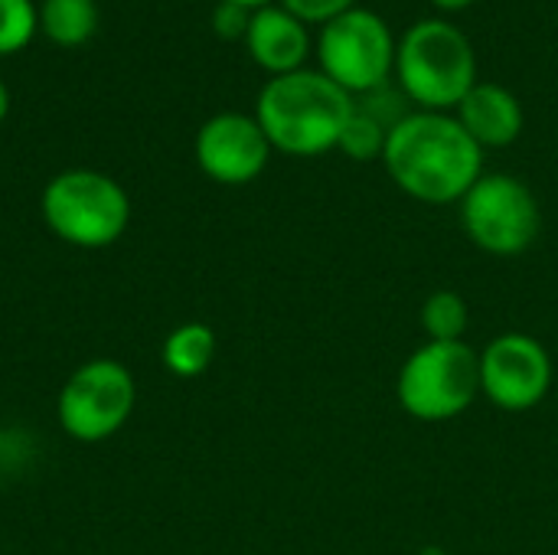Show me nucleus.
<instances>
[{
    "label": "nucleus",
    "instance_id": "1",
    "mask_svg": "<svg viewBox=\"0 0 558 555\" xmlns=\"http://www.w3.org/2000/svg\"><path fill=\"white\" fill-rule=\"evenodd\" d=\"M383 164L412 200L448 206L484 177V147L448 111H409L389 131Z\"/></svg>",
    "mask_w": 558,
    "mask_h": 555
},
{
    "label": "nucleus",
    "instance_id": "2",
    "mask_svg": "<svg viewBox=\"0 0 558 555\" xmlns=\"http://www.w3.org/2000/svg\"><path fill=\"white\" fill-rule=\"evenodd\" d=\"M353 95L314 69L275 75L258 92L255 118L271 150L291 157H320L333 150L353 118Z\"/></svg>",
    "mask_w": 558,
    "mask_h": 555
},
{
    "label": "nucleus",
    "instance_id": "3",
    "mask_svg": "<svg viewBox=\"0 0 558 555\" xmlns=\"http://www.w3.org/2000/svg\"><path fill=\"white\" fill-rule=\"evenodd\" d=\"M396 75L402 95L422 111H448L477 85V56L454 23L422 20L396 46Z\"/></svg>",
    "mask_w": 558,
    "mask_h": 555
},
{
    "label": "nucleus",
    "instance_id": "4",
    "mask_svg": "<svg viewBox=\"0 0 558 555\" xmlns=\"http://www.w3.org/2000/svg\"><path fill=\"white\" fill-rule=\"evenodd\" d=\"M39 213L59 242L75 249H108L128 232L131 200L114 177L78 167L62 170L46 183Z\"/></svg>",
    "mask_w": 558,
    "mask_h": 555
},
{
    "label": "nucleus",
    "instance_id": "5",
    "mask_svg": "<svg viewBox=\"0 0 558 555\" xmlns=\"http://www.w3.org/2000/svg\"><path fill=\"white\" fill-rule=\"evenodd\" d=\"M399 406L418 422H448L481 396V357L464 340L422 343L399 370Z\"/></svg>",
    "mask_w": 558,
    "mask_h": 555
},
{
    "label": "nucleus",
    "instance_id": "6",
    "mask_svg": "<svg viewBox=\"0 0 558 555\" xmlns=\"http://www.w3.org/2000/svg\"><path fill=\"white\" fill-rule=\"evenodd\" d=\"M137 406V383L121 360H88L69 373L56 399L62 432L82 445L118 435Z\"/></svg>",
    "mask_w": 558,
    "mask_h": 555
},
{
    "label": "nucleus",
    "instance_id": "7",
    "mask_svg": "<svg viewBox=\"0 0 558 555\" xmlns=\"http://www.w3.org/2000/svg\"><path fill=\"white\" fill-rule=\"evenodd\" d=\"M461 226L481 252L513 258L539 239L543 213L520 177L484 173L461 200Z\"/></svg>",
    "mask_w": 558,
    "mask_h": 555
},
{
    "label": "nucleus",
    "instance_id": "8",
    "mask_svg": "<svg viewBox=\"0 0 558 555\" xmlns=\"http://www.w3.org/2000/svg\"><path fill=\"white\" fill-rule=\"evenodd\" d=\"M396 36L389 23L363 7L324 23L317 39L320 72L350 95H366L396 72Z\"/></svg>",
    "mask_w": 558,
    "mask_h": 555
},
{
    "label": "nucleus",
    "instance_id": "9",
    "mask_svg": "<svg viewBox=\"0 0 558 555\" xmlns=\"http://www.w3.org/2000/svg\"><path fill=\"white\" fill-rule=\"evenodd\" d=\"M477 357L481 396L504 412H530L553 389V357L530 334H500Z\"/></svg>",
    "mask_w": 558,
    "mask_h": 555
},
{
    "label": "nucleus",
    "instance_id": "10",
    "mask_svg": "<svg viewBox=\"0 0 558 555\" xmlns=\"http://www.w3.org/2000/svg\"><path fill=\"white\" fill-rule=\"evenodd\" d=\"M193 154L209 180L222 186H245L255 177H262V170L268 167L271 144L255 114L222 111L213 114L196 131Z\"/></svg>",
    "mask_w": 558,
    "mask_h": 555
},
{
    "label": "nucleus",
    "instance_id": "11",
    "mask_svg": "<svg viewBox=\"0 0 558 555\" xmlns=\"http://www.w3.org/2000/svg\"><path fill=\"white\" fill-rule=\"evenodd\" d=\"M245 46L252 59L275 79L304 69V59L311 52L307 26L288 13L284 7H262L248 20Z\"/></svg>",
    "mask_w": 558,
    "mask_h": 555
},
{
    "label": "nucleus",
    "instance_id": "12",
    "mask_svg": "<svg viewBox=\"0 0 558 555\" xmlns=\"http://www.w3.org/2000/svg\"><path fill=\"white\" fill-rule=\"evenodd\" d=\"M454 111L481 147H510L523 134V105L507 85L477 82Z\"/></svg>",
    "mask_w": 558,
    "mask_h": 555
},
{
    "label": "nucleus",
    "instance_id": "13",
    "mask_svg": "<svg viewBox=\"0 0 558 555\" xmlns=\"http://www.w3.org/2000/svg\"><path fill=\"white\" fill-rule=\"evenodd\" d=\"M216 350H219L216 330L203 321H186L167 334V340L160 347V360H163V370L170 376L196 379L213 366Z\"/></svg>",
    "mask_w": 558,
    "mask_h": 555
},
{
    "label": "nucleus",
    "instance_id": "14",
    "mask_svg": "<svg viewBox=\"0 0 558 555\" xmlns=\"http://www.w3.org/2000/svg\"><path fill=\"white\" fill-rule=\"evenodd\" d=\"M39 29L56 46H82L98 29V7L95 0H43Z\"/></svg>",
    "mask_w": 558,
    "mask_h": 555
},
{
    "label": "nucleus",
    "instance_id": "15",
    "mask_svg": "<svg viewBox=\"0 0 558 555\" xmlns=\"http://www.w3.org/2000/svg\"><path fill=\"white\" fill-rule=\"evenodd\" d=\"M418 317H422L425 337L435 340V343H458V340H464L468 324H471L468 301L458 291H451V288H441V291L428 294Z\"/></svg>",
    "mask_w": 558,
    "mask_h": 555
},
{
    "label": "nucleus",
    "instance_id": "16",
    "mask_svg": "<svg viewBox=\"0 0 558 555\" xmlns=\"http://www.w3.org/2000/svg\"><path fill=\"white\" fill-rule=\"evenodd\" d=\"M386 141H389V128L379 124L373 114L353 108V118H350V124L343 128V137H340L337 150H343L350 160L369 164V160H383Z\"/></svg>",
    "mask_w": 558,
    "mask_h": 555
},
{
    "label": "nucleus",
    "instance_id": "17",
    "mask_svg": "<svg viewBox=\"0 0 558 555\" xmlns=\"http://www.w3.org/2000/svg\"><path fill=\"white\" fill-rule=\"evenodd\" d=\"M39 26V10L33 0H0V56H13L29 46Z\"/></svg>",
    "mask_w": 558,
    "mask_h": 555
},
{
    "label": "nucleus",
    "instance_id": "18",
    "mask_svg": "<svg viewBox=\"0 0 558 555\" xmlns=\"http://www.w3.org/2000/svg\"><path fill=\"white\" fill-rule=\"evenodd\" d=\"M281 7L288 13H294L301 23H330L337 16H343L347 10L356 7V0H281Z\"/></svg>",
    "mask_w": 558,
    "mask_h": 555
},
{
    "label": "nucleus",
    "instance_id": "19",
    "mask_svg": "<svg viewBox=\"0 0 558 555\" xmlns=\"http://www.w3.org/2000/svg\"><path fill=\"white\" fill-rule=\"evenodd\" d=\"M252 13L255 10H245V7H235V3H219V10H216V29L226 39H232V36H242L245 39Z\"/></svg>",
    "mask_w": 558,
    "mask_h": 555
},
{
    "label": "nucleus",
    "instance_id": "20",
    "mask_svg": "<svg viewBox=\"0 0 558 555\" xmlns=\"http://www.w3.org/2000/svg\"><path fill=\"white\" fill-rule=\"evenodd\" d=\"M438 10H464V7H471L474 0H432Z\"/></svg>",
    "mask_w": 558,
    "mask_h": 555
},
{
    "label": "nucleus",
    "instance_id": "21",
    "mask_svg": "<svg viewBox=\"0 0 558 555\" xmlns=\"http://www.w3.org/2000/svg\"><path fill=\"white\" fill-rule=\"evenodd\" d=\"M219 3H235V7H245V10H262V7H268L271 0H219Z\"/></svg>",
    "mask_w": 558,
    "mask_h": 555
},
{
    "label": "nucleus",
    "instance_id": "22",
    "mask_svg": "<svg viewBox=\"0 0 558 555\" xmlns=\"http://www.w3.org/2000/svg\"><path fill=\"white\" fill-rule=\"evenodd\" d=\"M7 111H10V95H7V85H3V79H0V121L7 118Z\"/></svg>",
    "mask_w": 558,
    "mask_h": 555
}]
</instances>
